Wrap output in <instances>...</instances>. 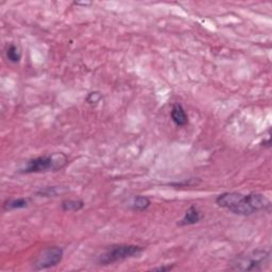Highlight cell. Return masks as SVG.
I'll return each instance as SVG.
<instances>
[{
    "instance_id": "6da1fadb",
    "label": "cell",
    "mask_w": 272,
    "mask_h": 272,
    "mask_svg": "<svg viewBox=\"0 0 272 272\" xmlns=\"http://www.w3.org/2000/svg\"><path fill=\"white\" fill-rule=\"evenodd\" d=\"M217 205L240 216H250L255 213L267 211L270 201L266 196L258 192L243 195L240 192H223L216 198Z\"/></svg>"
},
{
    "instance_id": "7a4b0ae2",
    "label": "cell",
    "mask_w": 272,
    "mask_h": 272,
    "mask_svg": "<svg viewBox=\"0 0 272 272\" xmlns=\"http://www.w3.org/2000/svg\"><path fill=\"white\" fill-rule=\"evenodd\" d=\"M68 158L63 153L41 155L31 158L26 163V166L19 170L20 173H42L48 171H58L66 166Z\"/></svg>"
},
{
    "instance_id": "3957f363",
    "label": "cell",
    "mask_w": 272,
    "mask_h": 272,
    "mask_svg": "<svg viewBox=\"0 0 272 272\" xmlns=\"http://www.w3.org/2000/svg\"><path fill=\"white\" fill-rule=\"evenodd\" d=\"M270 262V252L265 249L241 253L232 260L231 268L238 271H260Z\"/></svg>"
},
{
    "instance_id": "277c9868",
    "label": "cell",
    "mask_w": 272,
    "mask_h": 272,
    "mask_svg": "<svg viewBox=\"0 0 272 272\" xmlns=\"http://www.w3.org/2000/svg\"><path fill=\"white\" fill-rule=\"evenodd\" d=\"M144 248L130 243H119L106 248L104 252L99 255L98 264L102 266L113 265L129 258H133L143 253Z\"/></svg>"
},
{
    "instance_id": "5b68a950",
    "label": "cell",
    "mask_w": 272,
    "mask_h": 272,
    "mask_svg": "<svg viewBox=\"0 0 272 272\" xmlns=\"http://www.w3.org/2000/svg\"><path fill=\"white\" fill-rule=\"evenodd\" d=\"M64 256V250L60 247H48L37 254L32 264L34 270H46L58 266Z\"/></svg>"
},
{
    "instance_id": "8992f818",
    "label": "cell",
    "mask_w": 272,
    "mask_h": 272,
    "mask_svg": "<svg viewBox=\"0 0 272 272\" xmlns=\"http://www.w3.org/2000/svg\"><path fill=\"white\" fill-rule=\"evenodd\" d=\"M170 117L175 126L178 127H185L188 123V115L182 104L180 103H174L172 105V109L170 111Z\"/></svg>"
},
{
    "instance_id": "52a82bcc",
    "label": "cell",
    "mask_w": 272,
    "mask_h": 272,
    "mask_svg": "<svg viewBox=\"0 0 272 272\" xmlns=\"http://www.w3.org/2000/svg\"><path fill=\"white\" fill-rule=\"evenodd\" d=\"M201 220V213L199 211V208L195 205H191L184 214V217L181 219L178 225L180 226H187V225H192L199 222Z\"/></svg>"
},
{
    "instance_id": "ba28073f",
    "label": "cell",
    "mask_w": 272,
    "mask_h": 272,
    "mask_svg": "<svg viewBox=\"0 0 272 272\" xmlns=\"http://www.w3.org/2000/svg\"><path fill=\"white\" fill-rule=\"evenodd\" d=\"M30 204V199L28 198H16V199H9L3 202L4 211H15V209L26 208Z\"/></svg>"
},
{
    "instance_id": "9c48e42d",
    "label": "cell",
    "mask_w": 272,
    "mask_h": 272,
    "mask_svg": "<svg viewBox=\"0 0 272 272\" xmlns=\"http://www.w3.org/2000/svg\"><path fill=\"white\" fill-rule=\"evenodd\" d=\"M151 201L146 196H136L133 198L131 208L135 212H144L150 206Z\"/></svg>"
},
{
    "instance_id": "30bf717a",
    "label": "cell",
    "mask_w": 272,
    "mask_h": 272,
    "mask_svg": "<svg viewBox=\"0 0 272 272\" xmlns=\"http://www.w3.org/2000/svg\"><path fill=\"white\" fill-rule=\"evenodd\" d=\"M84 205V202L80 199H67L62 202L61 207L64 212H79Z\"/></svg>"
},
{
    "instance_id": "8fae6325",
    "label": "cell",
    "mask_w": 272,
    "mask_h": 272,
    "mask_svg": "<svg viewBox=\"0 0 272 272\" xmlns=\"http://www.w3.org/2000/svg\"><path fill=\"white\" fill-rule=\"evenodd\" d=\"M65 189L60 186H48L36 191V195L39 197H56L64 192Z\"/></svg>"
},
{
    "instance_id": "7c38bea8",
    "label": "cell",
    "mask_w": 272,
    "mask_h": 272,
    "mask_svg": "<svg viewBox=\"0 0 272 272\" xmlns=\"http://www.w3.org/2000/svg\"><path fill=\"white\" fill-rule=\"evenodd\" d=\"M5 55H7V59L11 62V63H18L21 60V51L19 48L15 46L14 44L10 45L8 47L7 51H5Z\"/></svg>"
},
{
    "instance_id": "4fadbf2b",
    "label": "cell",
    "mask_w": 272,
    "mask_h": 272,
    "mask_svg": "<svg viewBox=\"0 0 272 272\" xmlns=\"http://www.w3.org/2000/svg\"><path fill=\"white\" fill-rule=\"evenodd\" d=\"M102 99V95L101 93L99 92H93V93H89L88 96H87V98H86V101L88 102L89 104H96V103H98V102H100V100Z\"/></svg>"
},
{
    "instance_id": "5bb4252c",
    "label": "cell",
    "mask_w": 272,
    "mask_h": 272,
    "mask_svg": "<svg viewBox=\"0 0 272 272\" xmlns=\"http://www.w3.org/2000/svg\"><path fill=\"white\" fill-rule=\"evenodd\" d=\"M174 264H166V265H162V266H158V267H154L152 268V271H158V272H167V271H171L174 268Z\"/></svg>"
}]
</instances>
